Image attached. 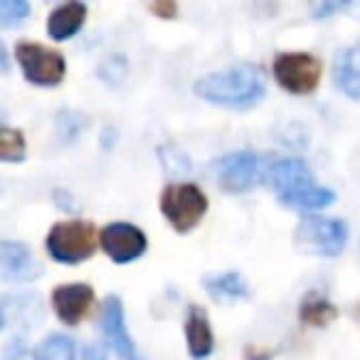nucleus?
<instances>
[{
  "label": "nucleus",
  "instance_id": "nucleus-1",
  "mask_svg": "<svg viewBox=\"0 0 360 360\" xmlns=\"http://www.w3.org/2000/svg\"><path fill=\"white\" fill-rule=\"evenodd\" d=\"M193 91L207 104L227 106V109H250L264 99L266 84L259 67L237 65L230 70L200 77Z\"/></svg>",
  "mask_w": 360,
  "mask_h": 360
},
{
  "label": "nucleus",
  "instance_id": "nucleus-12",
  "mask_svg": "<svg viewBox=\"0 0 360 360\" xmlns=\"http://www.w3.org/2000/svg\"><path fill=\"white\" fill-rule=\"evenodd\" d=\"M0 274L6 281H30L42 274V266L37 264L25 245L3 240L0 242Z\"/></svg>",
  "mask_w": 360,
  "mask_h": 360
},
{
  "label": "nucleus",
  "instance_id": "nucleus-14",
  "mask_svg": "<svg viewBox=\"0 0 360 360\" xmlns=\"http://www.w3.org/2000/svg\"><path fill=\"white\" fill-rule=\"evenodd\" d=\"M84 20H86V6L72 0V3H65V6L52 11L50 20H47V32L55 40H70L72 35H77L82 30Z\"/></svg>",
  "mask_w": 360,
  "mask_h": 360
},
{
  "label": "nucleus",
  "instance_id": "nucleus-6",
  "mask_svg": "<svg viewBox=\"0 0 360 360\" xmlns=\"http://www.w3.org/2000/svg\"><path fill=\"white\" fill-rule=\"evenodd\" d=\"M296 245L309 255L335 257L348 242V227L335 217H304L294 232Z\"/></svg>",
  "mask_w": 360,
  "mask_h": 360
},
{
  "label": "nucleus",
  "instance_id": "nucleus-26",
  "mask_svg": "<svg viewBox=\"0 0 360 360\" xmlns=\"http://www.w3.org/2000/svg\"><path fill=\"white\" fill-rule=\"evenodd\" d=\"M55 200H57V205H62L67 212H77V210H79V202H77L67 191H55Z\"/></svg>",
  "mask_w": 360,
  "mask_h": 360
},
{
  "label": "nucleus",
  "instance_id": "nucleus-29",
  "mask_svg": "<svg viewBox=\"0 0 360 360\" xmlns=\"http://www.w3.org/2000/svg\"><path fill=\"white\" fill-rule=\"evenodd\" d=\"M350 11H355V13H360V6H348Z\"/></svg>",
  "mask_w": 360,
  "mask_h": 360
},
{
  "label": "nucleus",
  "instance_id": "nucleus-5",
  "mask_svg": "<svg viewBox=\"0 0 360 360\" xmlns=\"http://www.w3.org/2000/svg\"><path fill=\"white\" fill-rule=\"evenodd\" d=\"M160 212L175 232L186 235L200 225L207 212V198L193 183H173L160 195Z\"/></svg>",
  "mask_w": 360,
  "mask_h": 360
},
{
  "label": "nucleus",
  "instance_id": "nucleus-15",
  "mask_svg": "<svg viewBox=\"0 0 360 360\" xmlns=\"http://www.w3.org/2000/svg\"><path fill=\"white\" fill-rule=\"evenodd\" d=\"M13 319H18L22 326H32L37 321H42V306L35 299V294H20V296L8 294L3 299V323L0 326L8 330Z\"/></svg>",
  "mask_w": 360,
  "mask_h": 360
},
{
  "label": "nucleus",
  "instance_id": "nucleus-24",
  "mask_svg": "<svg viewBox=\"0 0 360 360\" xmlns=\"http://www.w3.org/2000/svg\"><path fill=\"white\" fill-rule=\"evenodd\" d=\"M150 13H155L158 18L170 20V18L178 15V6H175V3H170V0H158V3H150Z\"/></svg>",
  "mask_w": 360,
  "mask_h": 360
},
{
  "label": "nucleus",
  "instance_id": "nucleus-27",
  "mask_svg": "<svg viewBox=\"0 0 360 360\" xmlns=\"http://www.w3.org/2000/svg\"><path fill=\"white\" fill-rule=\"evenodd\" d=\"M22 350H25V340L13 338L11 343L6 345V355H3V360H18V355L22 358Z\"/></svg>",
  "mask_w": 360,
  "mask_h": 360
},
{
  "label": "nucleus",
  "instance_id": "nucleus-17",
  "mask_svg": "<svg viewBox=\"0 0 360 360\" xmlns=\"http://www.w3.org/2000/svg\"><path fill=\"white\" fill-rule=\"evenodd\" d=\"M202 286H205V289L220 301H240V299H247V294H250L245 279H242L237 271L207 274L205 279H202Z\"/></svg>",
  "mask_w": 360,
  "mask_h": 360
},
{
  "label": "nucleus",
  "instance_id": "nucleus-18",
  "mask_svg": "<svg viewBox=\"0 0 360 360\" xmlns=\"http://www.w3.org/2000/svg\"><path fill=\"white\" fill-rule=\"evenodd\" d=\"M299 316H301L304 323L321 328V326H328L330 321L338 316V309H335V306L330 304L323 294H314V291H311V294H306L304 301H301Z\"/></svg>",
  "mask_w": 360,
  "mask_h": 360
},
{
  "label": "nucleus",
  "instance_id": "nucleus-2",
  "mask_svg": "<svg viewBox=\"0 0 360 360\" xmlns=\"http://www.w3.org/2000/svg\"><path fill=\"white\" fill-rule=\"evenodd\" d=\"M266 183L274 188L276 198L284 205L299 207V210H321L335 200L333 191L316 186L309 165L299 158L274 160L269 175H266Z\"/></svg>",
  "mask_w": 360,
  "mask_h": 360
},
{
  "label": "nucleus",
  "instance_id": "nucleus-8",
  "mask_svg": "<svg viewBox=\"0 0 360 360\" xmlns=\"http://www.w3.org/2000/svg\"><path fill=\"white\" fill-rule=\"evenodd\" d=\"M274 77L291 94H311L319 86L321 62L306 52H281L274 60Z\"/></svg>",
  "mask_w": 360,
  "mask_h": 360
},
{
  "label": "nucleus",
  "instance_id": "nucleus-4",
  "mask_svg": "<svg viewBox=\"0 0 360 360\" xmlns=\"http://www.w3.org/2000/svg\"><path fill=\"white\" fill-rule=\"evenodd\" d=\"M271 163H274V158L264 153L240 150V153H227L217 158L212 168H215L217 180L227 193H245L259 183H266Z\"/></svg>",
  "mask_w": 360,
  "mask_h": 360
},
{
  "label": "nucleus",
  "instance_id": "nucleus-13",
  "mask_svg": "<svg viewBox=\"0 0 360 360\" xmlns=\"http://www.w3.org/2000/svg\"><path fill=\"white\" fill-rule=\"evenodd\" d=\"M186 335H188V348L195 360H205L215 348V335H212L210 321L202 306H191L186 321Z\"/></svg>",
  "mask_w": 360,
  "mask_h": 360
},
{
  "label": "nucleus",
  "instance_id": "nucleus-25",
  "mask_svg": "<svg viewBox=\"0 0 360 360\" xmlns=\"http://www.w3.org/2000/svg\"><path fill=\"white\" fill-rule=\"evenodd\" d=\"M338 11H348V6H345V3H316V6L311 8V13H314L316 18H328Z\"/></svg>",
  "mask_w": 360,
  "mask_h": 360
},
{
  "label": "nucleus",
  "instance_id": "nucleus-19",
  "mask_svg": "<svg viewBox=\"0 0 360 360\" xmlns=\"http://www.w3.org/2000/svg\"><path fill=\"white\" fill-rule=\"evenodd\" d=\"M35 360H77L75 343L67 335L52 333L35 348Z\"/></svg>",
  "mask_w": 360,
  "mask_h": 360
},
{
  "label": "nucleus",
  "instance_id": "nucleus-28",
  "mask_svg": "<svg viewBox=\"0 0 360 360\" xmlns=\"http://www.w3.org/2000/svg\"><path fill=\"white\" fill-rule=\"evenodd\" d=\"M82 360H106V350L99 343H89L82 350Z\"/></svg>",
  "mask_w": 360,
  "mask_h": 360
},
{
  "label": "nucleus",
  "instance_id": "nucleus-7",
  "mask_svg": "<svg viewBox=\"0 0 360 360\" xmlns=\"http://www.w3.org/2000/svg\"><path fill=\"white\" fill-rule=\"evenodd\" d=\"M15 57L22 67V75L30 84L37 86H55L65 77V57L57 50L37 42H20L15 47Z\"/></svg>",
  "mask_w": 360,
  "mask_h": 360
},
{
  "label": "nucleus",
  "instance_id": "nucleus-16",
  "mask_svg": "<svg viewBox=\"0 0 360 360\" xmlns=\"http://www.w3.org/2000/svg\"><path fill=\"white\" fill-rule=\"evenodd\" d=\"M335 84L343 94L360 99V45L340 52L335 62Z\"/></svg>",
  "mask_w": 360,
  "mask_h": 360
},
{
  "label": "nucleus",
  "instance_id": "nucleus-21",
  "mask_svg": "<svg viewBox=\"0 0 360 360\" xmlns=\"http://www.w3.org/2000/svg\"><path fill=\"white\" fill-rule=\"evenodd\" d=\"M158 155L168 175H183L191 170V160L186 158V153H183L178 146H160Z\"/></svg>",
  "mask_w": 360,
  "mask_h": 360
},
{
  "label": "nucleus",
  "instance_id": "nucleus-11",
  "mask_svg": "<svg viewBox=\"0 0 360 360\" xmlns=\"http://www.w3.org/2000/svg\"><path fill=\"white\" fill-rule=\"evenodd\" d=\"M94 304V291L86 284H65L52 291V309L67 326H77Z\"/></svg>",
  "mask_w": 360,
  "mask_h": 360
},
{
  "label": "nucleus",
  "instance_id": "nucleus-3",
  "mask_svg": "<svg viewBox=\"0 0 360 360\" xmlns=\"http://www.w3.org/2000/svg\"><path fill=\"white\" fill-rule=\"evenodd\" d=\"M99 245L101 235L91 222L84 220L57 222L47 235V252L52 259L62 262V264H79V262L89 259Z\"/></svg>",
  "mask_w": 360,
  "mask_h": 360
},
{
  "label": "nucleus",
  "instance_id": "nucleus-20",
  "mask_svg": "<svg viewBox=\"0 0 360 360\" xmlns=\"http://www.w3.org/2000/svg\"><path fill=\"white\" fill-rule=\"evenodd\" d=\"M0 158L6 163H18L25 158V136L20 131L3 126L0 129Z\"/></svg>",
  "mask_w": 360,
  "mask_h": 360
},
{
  "label": "nucleus",
  "instance_id": "nucleus-23",
  "mask_svg": "<svg viewBox=\"0 0 360 360\" xmlns=\"http://www.w3.org/2000/svg\"><path fill=\"white\" fill-rule=\"evenodd\" d=\"M57 124H60V129H65V136H67V141H72L77 134H79L82 129L86 126V119L84 116H79V114H75V111H62L60 116H57Z\"/></svg>",
  "mask_w": 360,
  "mask_h": 360
},
{
  "label": "nucleus",
  "instance_id": "nucleus-22",
  "mask_svg": "<svg viewBox=\"0 0 360 360\" xmlns=\"http://www.w3.org/2000/svg\"><path fill=\"white\" fill-rule=\"evenodd\" d=\"M30 15V6L25 0H0V25L13 27Z\"/></svg>",
  "mask_w": 360,
  "mask_h": 360
},
{
  "label": "nucleus",
  "instance_id": "nucleus-10",
  "mask_svg": "<svg viewBox=\"0 0 360 360\" xmlns=\"http://www.w3.org/2000/svg\"><path fill=\"white\" fill-rule=\"evenodd\" d=\"M101 328H104L106 340H109V345L121 360H141L134 338H131L129 328H126L124 304H121L119 296H106L104 299V306H101Z\"/></svg>",
  "mask_w": 360,
  "mask_h": 360
},
{
  "label": "nucleus",
  "instance_id": "nucleus-9",
  "mask_svg": "<svg viewBox=\"0 0 360 360\" xmlns=\"http://www.w3.org/2000/svg\"><path fill=\"white\" fill-rule=\"evenodd\" d=\"M146 247H148L146 235L129 222H111L101 230V250L116 264H129V262L139 259L146 252Z\"/></svg>",
  "mask_w": 360,
  "mask_h": 360
}]
</instances>
